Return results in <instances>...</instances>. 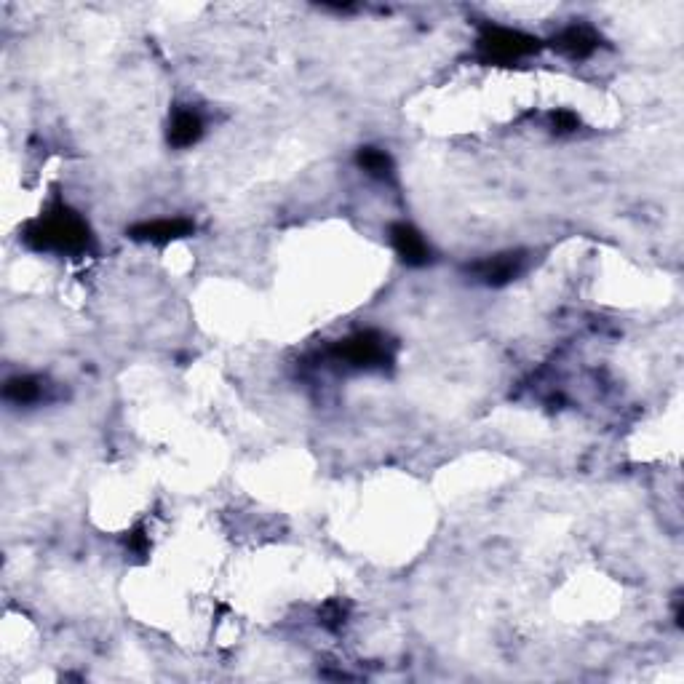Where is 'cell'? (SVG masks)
<instances>
[{"label":"cell","mask_w":684,"mask_h":684,"mask_svg":"<svg viewBox=\"0 0 684 684\" xmlns=\"http://www.w3.org/2000/svg\"><path fill=\"white\" fill-rule=\"evenodd\" d=\"M25 244L35 252L78 254L89 249L91 230L78 214L59 206L54 212L43 214L41 220L27 225Z\"/></svg>","instance_id":"obj_1"},{"label":"cell","mask_w":684,"mask_h":684,"mask_svg":"<svg viewBox=\"0 0 684 684\" xmlns=\"http://www.w3.org/2000/svg\"><path fill=\"white\" fill-rule=\"evenodd\" d=\"M476 49L487 65H508V62H519V59L538 54L540 41L535 35L522 33V30L487 25L481 30Z\"/></svg>","instance_id":"obj_2"},{"label":"cell","mask_w":684,"mask_h":684,"mask_svg":"<svg viewBox=\"0 0 684 684\" xmlns=\"http://www.w3.org/2000/svg\"><path fill=\"white\" fill-rule=\"evenodd\" d=\"M334 356L356 369H372L385 367L391 361L388 353V340L377 332H359L351 334L348 340H340L334 345Z\"/></svg>","instance_id":"obj_3"},{"label":"cell","mask_w":684,"mask_h":684,"mask_svg":"<svg viewBox=\"0 0 684 684\" xmlns=\"http://www.w3.org/2000/svg\"><path fill=\"white\" fill-rule=\"evenodd\" d=\"M524 262H527L524 252H503L495 254V257H484V260L473 262L468 270H471V276L476 281H481V284L505 286L522 273Z\"/></svg>","instance_id":"obj_4"},{"label":"cell","mask_w":684,"mask_h":684,"mask_svg":"<svg viewBox=\"0 0 684 684\" xmlns=\"http://www.w3.org/2000/svg\"><path fill=\"white\" fill-rule=\"evenodd\" d=\"M391 244L404 265L409 268H423L431 262V246L425 244V238L417 233L407 222H396L391 228Z\"/></svg>","instance_id":"obj_5"},{"label":"cell","mask_w":684,"mask_h":684,"mask_svg":"<svg viewBox=\"0 0 684 684\" xmlns=\"http://www.w3.org/2000/svg\"><path fill=\"white\" fill-rule=\"evenodd\" d=\"M196 230V225L190 220H182V217H174V220H147L139 222L129 230V236L134 241H150V244H169V241H177V238L190 236Z\"/></svg>","instance_id":"obj_6"},{"label":"cell","mask_w":684,"mask_h":684,"mask_svg":"<svg viewBox=\"0 0 684 684\" xmlns=\"http://www.w3.org/2000/svg\"><path fill=\"white\" fill-rule=\"evenodd\" d=\"M599 43H602V38H599V33H596L594 27L572 25L556 35L554 41H551V46H554L559 54H564V57L588 59L596 49H599Z\"/></svg>","instance_id":"obj_7"},{"label":"cell","mask_w":684,"mask_h":684,"mask_svg":"<svg viewBox=\"0 0 684 684\" xmlns=\"http://www.w3.org/2000/svg\"><path fill=\"white\" fill-rule=\"evenodd\" d=\"M204 137V121L196 110L180 107L171 115L169 123V145L171 147H193L198 139Z\"/></svg>","instance_id":"obj_8"},{"label":"cell","mask_w":684,"mask_h":684,"mask_svg":"<svg viewBox=\"0 0 684 684\" xmlns=\"http://www.w3.org/2000/svg\"><path fill=\"white\" fill-rule=\"evenodd\" d=\"M43 391H46L43 380L25 375V377H11L9 383H6V388H3V396H6V401H11V404L27 407V404L41 401Z\"/></svg>","instance_id":"obj_9"},{"label":"cell","mask_w":684,"mask_h":684,"mask_svg":"<svg viewBox=\"0 0 684 684\" xmlns=\"http://www.w3.org/2000/svg\"><path fill=\"white\" fill-rule=\"evenodd\" d=\"M356 163L375 180H388L393 174L391 155L385 150H377V147H361L359 155H356Z\"/></svg>","instance_id":"obj_10"},{"label":"cell","mask_w":684,"mask_h":684,"mask_svg":"<svg viewBox=\"0 0 684 684\" xmlns=\"http://www.w3.org/2000/svg\"><path fill=\"white\" fill-rule=\"evenodd\" d=\"M551 126H554L556 134H572L580 126V118L572 110H556V113H551Z\"/></svg>","instance_id":"obj_11"},{"label":"cell","mask_w":684,"mask_h":684,"mask_svg":"<svg viewBox=\"0 0 684 684\" xmlns=\"http://www.w3.org/2000/svg\"><path fill=\"white\" fill-rule=\"evenodd\" d=\"M345 615H348V610L342 607V602H329L324 604V610H321L318 618H321L326 628H340L345 623Z\"/></svg>","instance_id":"obj_12"},{"label":"cell","mask_w":684,"mask_h":684,"mask_svg":"<svg viewBox=\"0 0 684 684\" xmlns=\"http://www.w3.org/2000/svg\"><path fill=\"white\" fill-rule=\"evenodd\" d=\"M126 543H129L131 551H137V554H145V551H147V538H145V532H142V530L131 532Z\"/></svg>","instance_id":"obj_13"}]
</instances>
